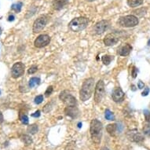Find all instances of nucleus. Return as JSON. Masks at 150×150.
<instances>
[{
    "instance_id": "f257e3e1",
    "label": "nucleus",
    "mask_w": 150,
    "mask_h": 150,
    "mask_svg": "<svg viewBox=\"0 0 150 150\" xmlns=\"http://www.w3.org/2000/svg\"><path fill=\"white\" fill-rule=\"evenodd\" d=\"M102 129L103 126L101 122L94 119L91 122V134L92 140L95 144L98 145L101 143L102 137Z\"/></svg>"
},
{
    "instance_id": "f03ea898",
    "label": "nucleus",
    "mask_w": 150,
    "mask_h": 150,
    "mask_svg": "<svg viewBox=\"0 0 150 150\" xmlns=\"http://www.w3.org/2000/svg\"><path fill=\"white\" fill-rule=\"evenodd\" d=\"M93 86H94V79L93 78H89L84 81L81 90L79 91V98L81 101H86L90 99L93 93Z\"/></svg>"
},
{
    "instance_id": "7ed1b4c3",
    "label": "nucleus",
    "mask_w": 150,
    "mask_h": 150,
    "mask_svg": "<svg viewBox=\"0 0 150 150\" xmlns=\"http://www.w3.org/2000/svg\"><path fill=\"white\" fill-rule=\"evenodd\" d=\"M88 25V19L86 17H79L75 18L69 23V28L71 31L78 32H81L83 29H85Z\"/></svg>"
},
{
    "instance_id": "20e7f679",
    "label": "nucleus",
    "mask_w": 150,
    "mask_h": 150,
    "mask_svg": "<svg viewBox=\"0 0 150 150\" xmlns=\"http://www.w3.org/2000/svg\"><path fill=\"white\" fill-rule=\"evenodd\" d=\"M119 24L125 28L134 27L138 24V17L134 15H127L125 17H122L119 19Z\"/></svg>"
},
{
    "instance_id": "39448f33",
    "label": "nucleus",
    "mask_w": 150,
    "mask_h": 150,
    "mask_svg": "<svg viewBox=\"0 0 150 150\" xmlns=\"http://www.w3.org/2000/svg\"><path fill=\"white\" fill-rule=\"evenodd\" d=\"M105 83L102 80H99L96 84L95 92H94V101L95 103H100L102 98L105 96Z\"/></svg>"
},
{
    "instance_id": "423d86ee",
    "label": "nucleus",
    "mask_w": 150,
    "mask_h": 150,
    "mask_svg": "<svg viewBox=\"0 0 150 150\" xmlns=\"http://www.w3.org/2000/svg\"><path fill=\"white\" fill-rule=\"evenodd\" d=\"M60 99L62 100L64 104H65L67 107H74L76 105V99L71 94L68 93L67 91H63L60 93Z\"/></svg>"
},
{
    "instance_id": "0eeeda50",
    "label": "nucleus",
    "mask_w": 150,
    "mask_h": 150,
    "mask_svg": "<svg viewBox=\"0 0 150 150\" xmlns=\"http://www.w3.org/2000/svg\"><path fill=\"white\" fill-rule=\"evenodd\" d=\"M47 21H48V18L47 16H42V17H39L37 20L35 21L34 24H33V32L35 33L41 32L47 25Z\"/></svg>"
},
{
    "instance_id": "6e6552de",
    "label": "nucleus",
    "mask_w": 150,
    "mask_h": 150,
    "mask_svg": "<svg viewBox=\"0 0 150 150\" xmlns=\"http://www.w3.org/2000/svg\"><path fill=\"white\" fill-rule=\"evenodd\" d=\"M25 65L21 62H17L15 63L12 67V76L13 78H18L24 75L25 73Z\"/></svg>"
},
{
    "instance_id": "1a4fd4ad",
    "label": "nucleus",
    "mask_w": 150,
    "mask_h": 150,
    "mask_svg": "<svg viewBox=\"0 0 150 150\" xmlns=\"http://www.w3.org/2000/svg\"><path fill=\"white\" fill-rule=\"evenodd\" d=\"M50 42V38L48 35H40L35 40V47L37 48H42L49 44Z\"/></svg>"
},
{
    "instance_id": "9d476101",
    "label": "nucleus",
    "mask_w": 150,
    "mask_h": 150,
    "mask_svg": "<svg viewBox=\"0 0 150 150\" xmlns=\"http://www.w3.org/2000/svg\"><path fill=\"white\" fill-rule=\"evenodd\" d=\"M127 138L131 142H141L144 140V137L141 133L138 132V130H132L128 131L127 134Z\"/></svg>"
},
{
    "instance_id": "9b49d317",
    "label": "nucleus",
    "mask_w": 150,
    "mask_h": 150,
    "mask_svg": "<svg viewBox=\"0 0 150 150\" xmlns=\"http://www.w3.org/2000/svg\"><path fill=\"white\" fill-rule=\"evenodd\" d=\"M109 22L108 21H101L95 25L93 27V32L96 35H101L108 29Z\"/></svg>"
},
{
    "instance_id": "f8f14e48",
    "label": "nucleus",
    "mask_w": 150,
    "mask_h": 150,
    "mask_svg": "<svg viewBox=\"0 0 150 150\" xmlns=\"http://www.w3.org/2000/svg\"><path fill=\"white\" fill-rule=\"evenodd\" d=\"M106 130L108 131V133L111 136H115L116 133H121V131L123 130V126L121 123H115V124H108L106 127Z\"/></svg>"
},
{
    "instance_id": "ddd939ff",
    "label": "nucleus",
    "mask_w": 150,
    "mask_h": 150,
    "mask_svg": "<svg viewBox=\"0 0 150 150\" xmlns=\"http://www.w3.org/2000/svg\"><path fill=\"white\" fill-rule=\"evenodd\" d=\"M124 95H125V93H123L122 89L120 87H116L112 92V99L115 102L119 103V102H121L124 100Z\"/></svg>"
},
{
    "instance_id": "4468645a",
    "label": "nucleus",
    "mask_w": 150,
    "mask_h": 150,
    "mask_svg": "<svg viewBox=\"0 0 150 150\" xmlns=\"http://www.w3.org/2000/svg\"><path fill=\"white\" fill-rule=\"evenodd\" d=\"M119 41V38L117 36H116L114 34H108L105 37L104 39V43L107 47H109V46H113V45L116 44L117 42Z\"/></svg>"
},
{
    "instance_id": "2eb2a0df",
    "label": "nucleus",
    "mask_w": 150,
    "mask_h": 150,
    "mask_svg": "<svg viewBox=\"0 0 150 150\" xmlns=\"http://www.w3.org/2000/svg\"><path fill=\"white\" fill-rule=\"evenodd\" d=\"M132 50V47L130 46L129 43H126L125 45H123V47H120V49L118 50V54L120 55V56H123V57H126L129 55V54L131 51Z\"/></svg>"
},
{
    "instance_id": "dca6fc26",
    "label": "nucleus",
    "mask_w": 150,
    "mask_h": 150,
    "mask_svg": "<svg viewBox=\"0 0 150 150\" xmlns=\"http://www.w3.org/2000/svg\"><path fill=\"white\" fill-rule=\"evenodd\" d=\"M68 3H69V0H54L52 5L54 10H62L64 6L67 5Z\"/></svg>"
},
{
    "instance_id": "f3484780",
    "label": "nucleus",
    "mask_w": 150,
    "mask_h": 150,
    "mask_svg": "<svg viewBox=\"0 0 150 150\" xmlns=\"http://www.w3.org/2000/svg\"><path fill=\"white\" fill-rule=\"evenodd\" d=\"M65 113H66L67 116H71V118H74L78 114V109H77L76 106H74V107H67L65 108Z\"/></svg>"
},
{
    "instance_id": "a211bd4d",
    "label": "nucleus",
    "mask_w": 150,
    "mask_h": 150,
    "mask_svg": "<svg viewBox=\"0 0 150 150\" xmlns=\"http://www.w3.org/2000/svg\"><path fill=\"white\" fill-rule=\"evenodd\" d=\"M142 3L143 0H127V4L130 7H137Z\"/></svg>"
},
{
    "instance_id": "6ab92c4d",
    "label": "nucleus",
    "mask_w": 150,
    "mask_h": 150,
    "mask_svg": "<svg viewBox=\"0 0 150 150\" xmlns=\"http://www.w3.org/2000/svg\"><path fill=\"white\" fill-rule=\"evenodd\" d=\"M112 60H113V56H110V55H104L103 57H101V61L105 65H108Z\"/></svg>"
},
{
    "instance_id": "aec40b11",
    "label": "nucleus",
    "mask_w": 150,
    "mask_h": 150,
    "mask_svg": "<svg viewBox=\"0 0 150 150\" xmlns=\"http://www.w3.org/2000/svg\"><path fill=\"white\" fill-rule=\"evenodd\" d=\"M40 83V79L38 77H32L29 80V86L31 88H33L35 86L39 85Z\"/></svg>"
},
{
    "instance_id": "412c9836",
    "label": "nucleus",
    "mask_w": 150,
    "mask_h": 150,
    "mask_svg": "<svg viewBox=\"0 0 150 150\" xmlns=\"http://www.w3.org/2000/svg\"><path fill=\"white\" fill-rule=\"evenodd\" d=\"M27 130L29 134H35L38 131V126L36 124H32L31 126H28Z\"/></svg>"
},
{
    "instance_id": "4be33fe9",
    "label": "nucleus",
    "mask_w": 150,
    "mask_h": 150,
    "mask_svg": "<svg viewBox=\"0 0 150 150\" xmlns=\"http://www.w3.org/2000/svg\"><path fill=\"white\" fill-rule=\"evenodd\" d=\"M105 117L106 120H114V119H115L113 113H112L109 109H106L105 110Z\"/></svg>"
},
{
    "instance_id": "5701e85b",
    "label": "nucleus",
    "mask_w": 150,
    "mask_h": 150,
    "mask_svg": "<svg viewBox=\"0 0 150 150\" xmlns=\"http://www.w3.org/2000/svg\"><path fill=\"white\" fill-rule=\"evenodd\" d=\"M19 117H20V120L21 121V123H22L23 124H25V125L28 124V121L29 120H28V117L26 114L20 113Z\"/></svg>"
},
{
    "instance_id": "b1692460",
    "label": "nucleus",
    "mask_w": 150,
    "mask_h": 150,
    "mask_svg": "<svg viewBox=\"0 0 150 150\" xmlns=\"http://www.w3.org/2000/svg\"><path fill=\"white\" fill-rule=\"evenodd\" d=\"M21 7H22V3L19 2V3H16V4H13L12 6L11 9L14 10V11H16V12L19 13L21 11Z\"/></svg>"
},
{
    "instance_id": "393cba45",
    "label": "nucleus",
    "mask_w": 150,
    "mask_h": 150,
    "mask_svg": "<svg viewBox=\"0 0 150 150\" xmlns=\"http://www.w3.org/2000/svg\"><path fill=\"white\" fill-rule=\"evenodd\" d=\"M22 140L23 142L26 144V145H30L31 143L32 142V140L31 137L28 135H24L22 137Z\"/></svg>"
},
{
    "instance_id": "a878e982",
    "label": "nucleus",
    "mask_w": 150,
    "mask_h": 150,
    "mask_svg": "<svg viewBox=\"0 0 150 150\" xmlns=\"http://www.w3.org/2000/svg\"><path fill=\"white\" fill-rule=\"evenodd\" d=\"M143 132L145 134L150 136V124H145L143 127Z\"/></svg>"
},
{
    "instance_id": "bb28decb",
    "label": "nucleus",
    "mask_w": 150,
    "mask_h": 150,
    "mask_svg": "<svg viewBox=\"0 0 150 150\" xmlns=\"http://www.w3.org/2000/svg\"><path fill=\"white\" fill-rule=\"evenodd\" d=\"M42 101H43V96L42 95H38L35 98V103L36 105H40V103H42Z\"/></svg>"
},
{
    "instance_id": "cd10ccee",
    "label": "nucleus",
    "mask_w": 150,
    "mask_h": 150,
    "mask_svg": "<svg viewBox=\"0 0 150 150\" xmlns=\"http://www.w3.org/2000/svg\"><path fill=\"white\" fill-rule=\"evenodd\" d=\"M38 70V67L36 65H32L28 70V74H34L35 72H36Z\"/></svg>"
},
{
    "instance_id": "c85d7f7f",
    "label": "nucleus",
    "mask_w": 150,
    "mask_h": 150,
    "mask_svg": "<svg viewBox=\"0 0 150 150\" xmlns=\"http://www.w3.org/2000/svg\"><path fill=\"white\" fill-rule=\"evenodd\" d=\"M53 91H54V88H53V86H50L47 89V91L45 92V94H46V96L49 97L52 93H53Z\"/></svg>"
},
{
    "instance_id": "c756f323",
    "label": "nucleus",
    "mask_w": 150,
    "mask_h": 150,
    "mask_svg": "<svg viewBox=\"0 0 150 150\" xmlns=\"http://www.w3.org/2000/svg\"><path fill=\"white\" fill-rule=\"evenodd\" d=\"M144 115H145V120L148 123H150V112L148 110H144Z\"/></svg>"
},
{
    "instance_id": "7c9ffc66",
    "label": "nucleus",
    "mask_w": 150,
    "mask_h": 150,
    "mask_svg": "<svg viewBox=\"0 0 150 150\" xmlns=\"http://www.w3.org/2000/svg\"><path fill=\"white\" fill-rule=\"evenodd\" d=\"M137 74H138V69H136V67L134 66L133 69H132V72H131L132 77H133V78H136V76H137Z\"/></svg>"
},
{
    "instance_id": "2f4dec72",
    "label": "nucleus",
    "mask_w": 150,
    "mask_h": 150,
    "mask_svg": "<svg viewBox=\"0 0 150 150\" xmlns=\"http://www.w3.org/2000/svg\"><path fill=\"white\" fill-rule=\"evenodd\" d=\"M149 89L148 88V87H146L142 92V96H147L148 94H149Z\"/></svg>"
},
{
    "instance_id": "473e14b6",
    "label": "nucleus",
    "mask_w": 150,
    "mask_h": 150,
    "mask_svg": "<svg viewBox=\"0 0 150 150\" xmlns=\"http://www.w3.org/2000/svg\"><path fill=\"white\" fill-rule=\"evenodd\" d=\"M32 117H35V118H37V117H40V110L36 111L35 112H34L33 114H32Z\"/></svg>"
},
{
    "instance_id": "72a5a7b5",
    "label": "nucleus",
    "mask_w": 150,
    "mask_h": 150,
    "mask_svg": "<svg viewBox=\"0 0 150 150\" xmlns=\"http://www.w3.org/2000/svg\"><path fill=\"white\" fill-rule=\"evenodd\" d=\"M144 86H145V84H144V83H142V82L139 81L138 83V87L139 89H143L144 88Z\"/></svg>"
},
{
    "instance_id": "f704fd0d",
    "label": "nucleus",
    "mask_w": 150,
    "mask_h": 150,
    "mask_svg": "<svg viewBox=\"0 0 150 150\" xmlns=\"http://www.w3.org/2000/svg\"><path fill=\"white\" fill-rule=\"evenodd\" d=\"M14 16H13V15H10V16H9V17H8V21H14Z\"/></svg>"
},
{
    "instance_id": "c9c22d12",
    "label": "nucleus",
    "mask_w": 150,
    "mask_h": 150,
    "mask_svg": "<svg viewBox=\"0 0 150 150\" xmlns=\"http://www.w3.org/2000/svg\"><path fill=\"white\" fill-rule=\"evenodd\" d=\"M3 120V115H2V113L0 112V123H2Z\"/></svg>"
},
{
    "instance_id": "e433bc0d",
    "label": "nucleus",
    "mask_w": 150,
    "mask_h": 150,
    "mask_svg": "<svg viewBox=\"0 0 150 150\" xmlns=\"http://www.w3.org/2000/svg\"><path fill=\"white\" fill-rule=\"evenodd\" d=\"M78 127H79V128L82 127V123H78Z\"/></svg>"
},
{
    "instance_id": "4c0bfd02",
    "label": "nucleus",
    "mask_w": 150,
    "mask_h": 150,
    "mask_svg": "<svg viewBox=\"0 0 150 150\" xmlns=\"http://www.w3.org/2000/svg\"><path fill=\"white\" fill-rule=\"evenodd\" d=\"M101 150H109L108 149V148H106V147H103L102 149H101Z\"/></svg>"
},
{
    "instance_id": "58836bf2",
    "label": "nucleus",
    "mask_w": 150,
    "mask_h": 150,
    "mask_svg": "<svg viewBox=\"0 0 150 150\" xmlns=\"http://www.w3.org/2000/svg\"><path fill=\"white\" fill-rule=\"evenodd\" d=\"M148 45H149V46H150V40H149V42H148Z\"/></svg>"
},
{
    "instance_id": "ea45409f",
    "label": "nucleus",
    "mask_w": 150,
    "mask_h": 150,
    "mask_svg": "<svg viewBox=\"0 0 150 150\" xmlns=\"http://www.w3.org/2000/svg\"><path fill=\"white\" fill-rule=\"evenodd\" d=\"M88 2H93V1H95V0H87Z\"/></svg>"
},
{
    "instance_id": "a19ab883",
    "label": "nucleus",
    "mask_w": 150,
    "mask_h": 150,
    "mask_svg": "<svg viewBox=\"0 0 150 150\" xmlns=\"http://www.w3.org/2000/svg\"><path fill=\"white\" fill-rule=\"evenodd\" d=\"M0 34H1V28H0Z\"/></svg>"
},
{
    "instance_id": "79ce46f5",
    "label": "nucleus",
    "mask_w": 150,
    "mask_h": 150,
    "mask_svg": "<svg viewBox=\"0 0 150 150\" xmlns=\"http://www.w3.org/2000/svg\"><path fill=\"white\" fill-rule=\"evenodd\" d=\"M0 94H1V91H0Z\"/></svg>"
}]
</instances>
